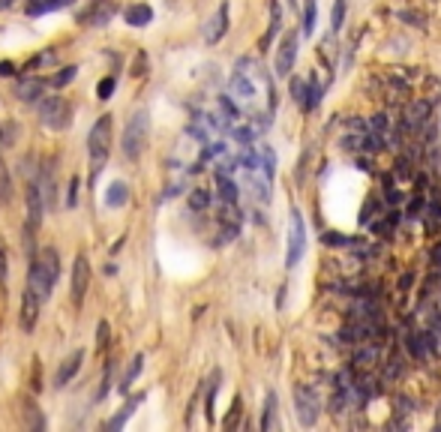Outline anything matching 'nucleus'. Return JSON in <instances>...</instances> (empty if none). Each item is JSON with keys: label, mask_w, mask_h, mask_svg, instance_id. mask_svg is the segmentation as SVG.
I'll list each match as a JSON object with an SVG mask.
<instances>
[{"label": "nucleus", "mask_w": 441, "mask_h": 432, "mask_svg": "<svg viewBox=\"0 0 441 432\" xmlns=\"http://www.w3.org/2000/svg\"><path fill=\"white\" fill-rule=\"evenodd\" d=\"M57 277H61V259H57V249L45 246V249H39V252H33L28 288L39 297V301H45V297L52 294Z\"/></svg>", "instance_id": "f257e3e1"}, {"label": "nucleus", "mask_w": 441, "mask_h": 432, "mask_svg": "<svg viewBox=\"0 0 441 432\" xmlns=\"http://www.w3.org/2000/svg\"><path fill=\"white\" fill-rule=\"evenodd\" d=\"M114 118L111 114H103L96 123H94V129H90V136H87V153H90V177L96 180V174L105 169V160H108V151H111V123Z\"/></svg>", "instance_id": "f03ea898"}, {"label": "nucleus", "mask_w": 441, "mask_h": 432, "mask_svg": "<svg viewBox=\"0 0 441 432\" xmlns=\"http://www.w3.org/2000/svg\"><path fill=\"white\" fill-rule=\"evenodd\" d=\"M147 111L144 108H138L136 114L129 118L127 123V129H123V156L127 160H138L141 151H144V144H147Z\"/></svg>", "instance_id": "7ed1b4c3"}, {"label": "nucleus", "mask_w": 441, "mask_h": 432, "mask_svg": "<svg viewBox=\"0 0 441 432\" xmlns=\"http://www.w3.org/2000/svg\"><path fill=\"white\" fill-rule=\"evenodd\" d=\"M39 120L48 129H66L72 120V105L63 96H45L39 102Z\"/></svg>", "instance_id": "20e7f679"}, {"label": "nucleus", "mask_w": 441, "mask_h": 432, "mask_svg": "<svg viewBox=\"0 0 441 432\" xmlns=\"http://www.w3.org/2000/svg\"><path fill=\"white\" fill-rule=\"evenodd\" d=\"M294 409H297V420H301L303 426H315V423H319L321 402H319L315 387H310V385H297L294 387Z\"/></svg>", "instance_id": "39448f33"}, {"label": "nucleus", "mask_w": 441, "mask_h": 432, "mask_svg": "<svg viewBox=\"0 0 441 432\" xmlns=\"http://www.w3.org/2000/svg\"><path fill=\"white\" fill-rule=\"evenodd\" d=\"M306 252V222L301 210H291V226H288V252H286V268H297V261Z\"/></svg>", "instance_id": "423d86ee"}, {"label": "nucleus", "mask_w": 441, "mask_h": 432, "mask_svg": "<svg viewBox=\"0 0 441 432\" xmlns=\"http://www.w3.org/2000/svg\"><path fill=\"white\" fill-rule=\"evenodd\" d=\"M297 45H301V33H297V30L286 33V39L279 43V48H277V61H273V69H277L279 78L291 76V66H294V61H297Z\"/></svg>", "instance_id": "0eeeda50"}, {"label": "nucleus", "mask_w": 441, "mask_h": 432, "mask_svg": "<svg viewBox=\"0 0 441 432\" xmlns=\"http://www.w3.org/2000/svg\"><path fill=\"white\" fill-rule=\"evenodd\" d=\"M72 303L81 306L85 303V294H87V285H90V261L87 255H78L76 264H72Z\"/></svg>", "instance_id": "6e6552de"}, {"label": "nucleus", "mask_w": 441, "mask_h": 432, "mask_svg": "<svg viewBox=\"0 0 441 432\" xmlns=\"http://www.w3.org/2000/svg\"><path fill=\"white\" fill-rule=\"evenodd\" d=\"M228 87H231V96L244 99V102H252V99L259 96V94H255V78H252V72H246L240 63H237V69L231 72Z\"/></svg>", "instance_id": "1a4fd4ad"}, {"label": "nucleus", "mask_w": 441, "mask_h": 432, "mask_svg": "<svg viewBox=\"0 0 441 432\" xmlns=\"http://www.w3.org/2000/svg\"><path fill=\"white\" fill-rule=\"evenodd\" d=\"M228 33V0H222L219 10L213 12V19L204 24V43L207 45H216L222 36Z\"/></svg>", "instance_id": "9d476101"}, {"label": "nucleus", "mask_w": 441, "mask_h": 432, "mask_svg": "<svg viewBox=\"0 0 441 432\" xmlns=\"http://www.w3.org/2000/svg\"><path fill=\"white\" fill-rule=\"evenodd\" d=\"M81 363H85V352L81 348H76L66 360L61 363V369H57V376H54V387H66L72 378H76V372L81 369Z\"/></svg>", "instance_id": "9b49d317"}, {"label": "nucleus", "mask_w": 441, "mask_h": 432, "mask_svg": "<svg viewBox=\"0 0 441 432\" xmlns=\"http://www.w3.org/2000/svg\"><path fill=\"white\" fill-rule=\"evenodd\" d=\"M39 297L30 292V288H24V294H21V318H19V324H21V330H33L36 327V315H39Z\"/></svg>", "instance_id": "f8f14e48"}, {"label": "nucleus", "mask_w": 441, "mask_h": 432, "mask_svg": "<svg viewBox=\"0 0 441 432\" xmlns=\"http://www.w3.org/2000/svg\"><path fill=\"white\" fill-rule=\"evenodd\" d=\"M381 348L376 345V339H369V345H361L357 343V348L352 352V363L354 367H376V363H381Z\"/></svg>", "instance_id": "ddd939ff"}, {"label": "nucleus", "mask_w": 441, "mask_h": 432, "mask_svg": "<svg viewBox=\"0 0 441 432\" xmlns=\"http://www.w3.org/2000/svg\"><path fill=\"white\" fill-rule=\"evenodd\" d=\"M43 90H45V85L39 78H21L19 85H15V96L21 99V102H28V105H33V102H39V96H43Z\"/></svg>", "instance_id": "4468645a"}, {"label": "nucleus", "mask_w": 441, "mask_h": 432, "mask_svg": "<svg viewBox=\"0 0 441 432\" xmlns=\"http://www.w3.org/2000/svg\"><path fill=\"white\" fill-rule=\"evenodd\" d=\"M123 19H127V24H132V28H147L153 19V10L147 3H132V6H127Z\"/></svg>", "instance_id": "2eb2a0df"}, {"label": "nucleus", "mask_w": 441, "mask_h": 432, "mask_svg": "<svg viewBox=\"0 0 441 432\" xmlns=\"http://www.w3.org/2000/svg\"><path fill=\"white\" fill-rule=\"evenodd\" d=\"M405 345H409V352L414 360H423V357H429V343L427 336H423V330H411V334H405Z\"/></svg>", "instance_id": "dca6fc26"}, {"label": "nucleus", "mask_w": 441, "mask_h": 432, "mask_svg": "<svg viewBox=\"0 0 441 432\" xmlns=\"http://www.w3.org/2000/svg\"><path fill=\"white\" fill-rule=\"evenodd\" d=\"M216 189H219V202H228V204H237L240 198V189L237 184L228 177V174H216Z\"/></svg>", "instance_id": "f3484780"}, {"label": "nucleus", "mask_w": 441, "mask_h": 432, "mask_svg": "<svg viewBox=\"0 0 441 432\" xmlns=\"http://www.w3.org/2000/svg\"><path fill=\"white\" fill-rule=\"evenodd\" d=\"M279 28H282V6H279V0H273L270 3V24H268V33L261 36V48H268L273 39H277Z\"/></svg>", "instance_id": "a211bd4d"}, {"label": "nucleus", "mask_w": 441, "mask_h": 432, "mask_svg": "<svg viewBox=\"0 0 441 432\" xmlns=\"http://www.w3.org/2000/svg\"><path fill=\"white\" fill-rule=\"evenodd\" d=\"M141 402H144V393H136V396H132V400L127 402V409H123V411H118L111 420H108V429H120L123 423H127V420L132 418V414H136V409H138Z\"/></svg>", "instance_id": "6ab92c4d"}, {"label": "nucleus", "mask_w": 441, "mask_h": 432, "mask_svg": "<svg viewBox=\"0 0 441 432\" xmlns=\"http://www.w3.org/2000/svg\"><path fill=\"white\" fill-rule=\"evenodd\" d=\"M219 381H222V372L213 369L211 381H207V396H204V414H207V423H213V400H216V390H219Z\"/></svg>", "instance_id": "aec40b11"}, {"label": "nucleus", "mask_w": 441, "mask_h": 432, "mask_svg": "<svg viewBox=\"0 0 441 432\" xmlns=\"http://www.w3.org/2000/svg\"><path fill=\"white\" fill-rule=\"evenodd\" d=\"M273 426H277V393L264 396V414H261V432H270Z\"/></svg>", "instance_id": "412c9836"}, {"label": "nucleus", "mask_w": 441, "mask_h": 432, "mask_svg": "<svg viewBox=\"0 0 441 432\" xmlns=\"http://www.w3.org/2000/svg\"><path fill=\"white\" fill-rule=\"evenodd\" d=\"M127 202H129V186L127 184H120L118 180V184L108 186V193H105V204L108 207H123Z\"/></svg>", "instance_id": "4be33fe9"}, {"label": "nucleus", "mask_w": 441, "mask_h": 432, "mask_svg": "<svg viewBox=\"0 0 441 432\" xmlns=\"http://www.w3.org/2000/svg\"><path fill=\"white\" fill-rule=\"evenodd\" d=\"M141 360H144V357H141V354H136V357H132V360H129V367H127V372H123V378H120V393H127V390L132 387V381H136L138 378V372H141Z\"/></svg>", "instance_id": "5701e85b"}, {"label": "nucleus", "mask_w": 441, "mask_h": 432, "mask_svg": "<svg viewBox=\"0 0 441 432\" xmlns=\"http://www.w3.org/2000/svg\"><path fill=\"white\" fill-rule=\"evenodd\" d=\"M319 102H321V85L315 78H310L306 81V99H303V111H315L319 108Z\"/></svg>", "instance_id": "b1692460"}, {"label": "nucleus", "mask_w": 441, "mask_h": 432, "mask_svg": "<svg viewBox=\"0 0 441 432\" xmlns=\"http://www.w3.org/2000/svg\"><path fill=\"white\" fill-rule=\"evenodd\" d=\"M10 198H12V177L6 162L0 160V204H10Z\"/></svg>", "instance_id": "393cba45"}, {"label": "nucleus", "mask_w": 441, "mask_h": 432, "mask_svg": "<svg viewBox=\"0 0 441 432\" xmlns=\"http://www.w3.org/2000/svg\"><path fill=\"white\" fill-rule=\"evenodd\" d=\"M228 132L237 144H255V138H259V132H255L252 123H249V127H228Z\"/></svg>", "instance_id": "a878e982"}, {"label": "nucleus", "mask_w": 441, "mask_h": 432, "mask_svg": "<svg viewBox=\"0 0 441 432\" xmlns=\"http://www.w3.org/2000/svg\"><path fill=\"white\" fill-rule=\"evenodd\" d=\"M345 10H348V0H336L334 3V12H330V30L339 33L345 24Z\"/></svg>", "instance_id": "bb28decb"}, {"label": "nucleus", "mask_w": 441, "mask_h": 432, "mask_svg": "<svg viewBox=\"0 0 441 432\" xmlns=\"http://www.w3.org/2000/svg\"><path fill=\"white\" fill-rule=\"evenodd\" d=\"M394 177H396V180H409V177H414V162L409 160V156H399V160L394 162Z\"/></svg>", "instance_id": "cd10ccee"}, {"label": "nucleus", "mask_w": 441, "mask_h": 432, "mask_svg": "<svg viewBox=\"0 0 441 432\" xmlns=\"http://www.w3.org/2000/svg\"><path fill=\"white\" fill-rule=\"evenodd\" d=\"M21 418H24V423H28L30 429H43V426H45L43 418H39V411H36V405H33V402H24Z\"/></svg>", "instance_id": "c85d7f7f"}, {"label": "nucleus", "mask_w": 441, "mask_h": 432, "mask_svg": "<svg viewBox=\"0 0 441 432\" xmlns=\"http://www.w3.org/2000/svg\"><path fill=\"white\" fill-rule=\"evenodd\" d=\"M396 19L405 21V24H411V28H427V15L418 12V10H399Z\"/></svg>", "instance_id": "c756f323"}, {"label": "nucleus", "mask_w": 441, "mask_h": 432, "mask_svg": "<svg viewBox=\"0 0 441 432\" xmlns=\"http://www.w3.org/2000/svg\"><path fill=\"white\" fill-rule=\"evenodd\" d=\"M420 219H427V226H438L441 222V202H429V204H423V213H420Z\"/></svg>", "instance_id": "7c9ffc66"}, {"label": "nucleus", "mask_w": 441, "mask_h": 432, "mask_svg": "<svg viewBox=\"0 0 441 432\" xmlns=\"http://www.w3.org/2000/svg\"><path fill=\"white\" fill-rule=\"evenodd\" d=\"M76 76H78V66H63L57 76H52V87H66Z\"/></svg>", "instance_id": "2f4dec72"}, {"label": "nucleus", "mask_w": 441, "mask_h": 432, "mask_svg": "<svg viewBox=\"0 0 441 432\" xmlns=\"http://www.w3.org/2000/svg\"><path fill=\"white\" fill-rule=\"evenodd\" d=\"M207 204H211V193L207 189H193L189 193V207L193 210H207Z\"/></svg>", "instance_id": "473e14b6"}, {"label": "nucleus", "mask_w": 441, "mask_h": 432, "mask_svg": "<svg viewBox=\"0 0 441 432\" xmlns=\"http://www.w3.org/2000/svg\"><path fill=\"white\" fill-rule=\"evenodd\" d=\"M315 30V0H306V12H303V36H312Z\"/></svg>", "instance_id": "72a5a7b5"}, {"label": "nucleus", "mask_w": 441, "mask_h": 432, "mask_svg": "<svg viewBox=\"0 0 441 432\" xmlns=\"http://www.w3.org/2000/svg\"><path fill=\"white\" fill-rule=\"evenodd\" d=\"M321 244H324V246H348V244H352V237L339 235V231H324V235H321Z\"/></svg>", "instance_id": "f704fd0d"}, {"label": "nucleus", "mask_w": 441, "mask_h": 432, "mask_svg": "<svg viewBox=\"0 0 441 432\" xmlns=\"http://www.w3.org/2000/svg\"><path fill=\"white\" fill-rule=\"evenodd\" d=\"M423 204H427V202H423V195H414V198H411V204L402 210V216H411V219H420Z\"/></svg>", "instance_id": "c9c22d12"}, {"label": "nucleus", "mask_w": 441, "mask_h": 432, "mask_svg": "<svg viewBox=\"0 0 441 432\" xmlns=\"http://www.w3.org/2000/svg\"><path fill=\"white\" fill-rule=\"evenodd\" d=\"M291 96H294L297 105H303V99H306V81L303 78H291Z\"/></svg>", "instance_id": "e433bc0d"}, {"label": "nucleus", "mask_w": 441, "mask_h": 432, "mask_svg": "<svg viewBox=\"0 0 441 432\" xmlns=\"http://www.w3.org/2000/svg\"><path fill=\"white\" fill-rule=\"evenodd\" d=\"M48 63H54V52H52V48H48V52H43V54H36V57H33V61L28 63V69H39V66H48ZM28 69H24V72H28Z\"/></svg>", "instance_id": "4c0bfd02"}, {"label": "nucleus", "mask_w": 441, "mask_h": 432, "mask_svg": "<svg viewBox=\"0 0 441 432\" xmlns=\"http://www.w3.org/2000/svg\"><path fill=\"white\" fill-rule=\"evenodd\" d=\"M366 127H369L372 132H387V127H390V118H387V114H372Z\"/></svg>", "instance_id": "58836bf2"}, {"label": "nucleus", "mask_w": 441, "mask_h": 432, "mask_svg": "<svg viewBox=\"0 0 441 432\" xmlns=\"http://www.w3.org/2000/svg\"><path fill=\"white\" fill-rule=\"evenodd\" d=\"M240 405H244V400H240V396H235V405H231L228 418H226V423H222V426H226V429H235V426H237V418H240Z\"/></svg>", "instance_id": "ea45409f"}, {"label": "nucleus", "mask_w": 441, "mask_h": 432, "mask_svg": "<svg viewBox=\"0 0 441 432\" xmlns=\"http://www.w3.org/2000/svg\"><path fill=\"white\" fill-rule=\"evenodd\" d=\"M385 202H387L390 207H396V204H402V202H405V195L399 193V189H396L394 184H387V186H385Z\"/></svg>", "instance_id": "a19ab883"}, {"label": "nucleus", "mask_w": 441, "mask_h": 432, "mask_svg": "<svg viewBox=\"0 0 441 432\" xmlns=\"http://www.w3.org/2000/svg\"><path fill=\"white\" fill-rule=\"evenodd\" d=\"M96 348H99V352H105V348H108V321H99L96 324Z\"/></svg>", "instance_id": "79ce46f5"}, {"label": "nucleus", "mask_w": 441, "mask_h": 432, "mask_svg": "<svg viewBox=\"0 0 441 432\" xmlns=\"http://www.w3.org/2000/svg\"><path fill=\"white\" fill-rule=\"evenodd\" d=\"M52 10V0H30L28 3V15H43Z\"/></svg>", "instance_id": "37998d69"}, {"label": "nucleus", "mask_w": 441, "mask_h": 432, "mask_svg": "<svg viewBox=\"0 0 441 432\" xmlns=\"http://www.w3.org/2000/svg\"><path fill=\"white\" fill-rule=\"evenodd\" d=\"M111 94H114V78H103L96 85V96L99 99H111Z\"/></svg>", "instance_id": "c03bdc74"}, {"label": "nucleus", "mask_w": 441, "mask_h": 432, "mask_svg": "<svg viewBox=\"0 0 441 432\" xmlns=\"http://www.w3.org/2000/svg\"><path fill=\"white\" fill-rule=\"evenodd\" d=\"M402 360H399V354L396 357H390V360H387V369H385V376L387 378H396V376H402Z\"/></svg>", "instance_id": "a18cd8bd"}, {"label": "nucleus", "mask_w": 441, "mask_h": 432, "mask_svg": "<svg viewBox=\"0 0 441 432\" xmlns=\"http://www.w3.org/2000/svg\"><path fill=\"white\" fill-rule=\"evenodd\" d=\"M111 369H114V363L108 360V367H105V378H103V387H99L96 400H105V393H108V385H111Z\"/></svg>", "instance_id": "49530a36"}, {"label": "nucleus", "mask_w": 441, "mask_h": 432, "mask_svg": "<svg viewBox=\"0 0 441 432\" xmlns=\"http://www.w3.org/2000/svg\"><path fill=\"white\" fill-rule=\"evenodd\" d=\"M90 15H94V21L96 24H105L108 19H111V10H108V6H103V10H99V3L94 6V12H90Z\"/></svg>", "instance_id": "de8ad7c7"}, {"label": "nucleus", "mask_w": 441, "mask_h": 432, "mask_svg": "<svg viewBox=\"0 0 441 432\" xmlns=\"http://www.w3.org/2000/svg\"><path fill=\"white\" fill-rule=\"evenodd\" d=\"M361 141H363V132H361V136H345L343 138V147H345V151H361Z\"/></svg>", "instance_id": "09e8293b"}, {"label": "nucleus", "mask_w": 441, "mask_h": 432, "mask_svg": "<svg viewBox=\"0 0 441 432\" xmlns=\"http://www.w3.org/2000/svg\"><path fill=\"white\" fill-rule=\"evenodd\" d=\"M78 202V177H72L69 180V198H66V207H76Z\"/></svg>", "instance_id": "8fccbe9b"}, {"label": "nucleus", "mask_w": 441, "mask_h": 432, "mask_svg": "<svg viewBox=\"0 0 441 432\" xmlns=\"http://www.w3.org/2000/svg\"><path fill=\"white\" fill-rule=\"evenodd\" d=\"M144 63H147V54L141 52V54L136 57V63H132V76H144Z\"/></svg>", "instance_id": "3c124183"}, {"label": "nucleus", "mask_w": 441, "mask_h": 432, "mask_svg": "<svg viewBox=\"0 0 441 432\" xmlns=\"http://www.w3.org/2000/svg\"><path fill=\"white\" fill-rule=\"evenodd\" d=\"M345 127H348V129H354V132H366V129H369V127L363 123V118H348V120H345Z\"/></svg>", "instance_id": "603ef678"}, {"label": "nucleus", "mask_w": 441, "mask_h": 432, "mask_svg": "<svg viewBox=\"0 0 441 432\" xmlns=\"http://www.w3.org/2000/svg\"><path fill=\"white\" fill-rule=\"evenodd\" d=\"M6 282V255H3V249H0V285Z\"/></svg>", "instance_id": "864d4df0"}, {"label": "nucleus", "mask_w": 441, "mask_h": 432, "mask_svg": "<svg viewBox=\"0 0 441 432\" xmlns=\"http://www.w3.org/2000/svg\"><path fill=\"white\" fill-rule=\"evenodd\" d=\"M411 279H414V273H405V277L399 279V288H409V285H411Z\"/></svg>", "instance_id": "5fc2aeb1"}, {"label": "nucleus", "mask_w": 441, "mask_h": 432, "mask_svg": "<svg viewBox=\"0 0 441 432\" xmlns=\"http://www.w3.org/2000/svg\"><path fill=\"white\" fill-rule=\"evenodd\" d=\"M12 69H15L12 63H0V76H12Z\"/></svg>", "instance_id": "6e6d98bb"}, {"label": "nucleus", "mask_w": 441, "mask_h": 432, "mask_svg": "<svg viewBox=\"0 0 441 432\" xmlns=\"http://www.w3.org/2000/svg\"><path fill=\"white\" fill-rule=\"evenodd\" d=\"M72 0H52V10H61V6H69Z\"/></svg>", "instance_id": "4d7b16f0"}, {"label": "nucleus", "mask_w": 441, "mask_h": 432, "mask_svg": "<svg viewBox=\"0 0 441 432\" xmlns=\"http://www.w3.org/2000/svg\"><path fill=\"white\" fill-rule=\"evenodd\" d=\"M288 3H291V6H294V10H297V0H288Z\"/></svg>", "instance_id": "13d9d810"}]
</instances>
